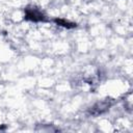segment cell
<instances>
[{"label":"cell","instance_id":"obj_1","mask_svg":"<svg viewBox=\"0 0 133 133\" xmlns=\"http://www.w3.org/2000/svg\"><path fill=\"white\" fill-rule=\"evenodd\" d=\"M36 17H38L41 20H43V15L41 12L36 11L35 9H29V8L26 9V19H30V20H33V21H38V19Z\"/></svg>","mask_w":133,"mask_h":133}]
</instances>
